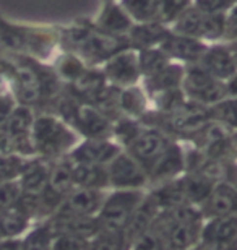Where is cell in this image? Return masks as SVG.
I'll list each match as a JSON object with an SVG mask.
<instances>
[{
  "label": "cell",
  "mask_w": 237,
  "mask_h": 250,
  "mask_svg": "<svg viewBox=\"0 0 237 250\" xmlns=\"http://www.w3.org/2000/svg\"><path fill=\"white\" fill-rule=\"evenodd\" d=\"M182 89L190 101L203 106H215L226 99L224 82L210 75L200 63H190L185 68Z\"/></svg>",
  "instance_id": "cell-5"
},
{
  "label": "cell",
  "mask_w": 237,
  "mask_h": 250,
  "mask_svg": "<svg viewBox=\"0 0 237 250\" xmlns=\"http://www.w3.org/2000/svg\"><path fill=\"white\" fill-rule=\"evenodd\" d=\"M185 166V153L177 143L171 142L169 146L161 153V156L148 167V179L154 182H166L172 181L184 172Z\"/></svg>",
  "instance_id": "cell-14"
},
{
  "label": "cell",
  "mask_w": 237,
  "mask_h": 250,
  "mask_svg": "<svg viewBox=\"0 0 237 250\" xmlns=\"http://www.w3.org/2000/svg\"><path fill=\"white\" fill-rule=\"evenodd\" d=\"M75 187L73 174H72V161H60L55 166L50 167L49 174V184L47 188L52 190L54 193L65 197L70 190Z\"/></svg>",
  "instance_id": "cell-24"
},
{
  "label": "cell",
  "mask_w": 237,
  "mask_h": 250,
  "mask_svg": "<svg viewBox=\"0 0 237 250\" xmlns=\"http://www.w3.org/2000/svg\"><path fill=\"white\" fill-rule=\"evenodd\" d=\"M98 24L101 31L115 34V36H125L133 26V21L130 15L120 7V3H108L103 13L99 15Z\"/></svg>",
  "instance_id": "cell-18"
},
{
  "label": "cell",
  "mask_w": 237,
  "mask_h": 250,
  "mask_svg": "<svg viewBox=\"0 0 237 250\" xmlns=\"http://www.w3.org/2000/svg\"><path fill=\"white\" fill-rule=\"evenodd\" d=\"M194 0H161V23H172L179 13L189 8Z\"/></svg>",
  "instance_id": "cell-31"
},
{
  "label": "cell",
  "mask_w": 237,
  "mask_h": 250,
  "mask_svg": "<svg viewBox=\"0 0 237 250\" xmlns=\"http://www.w3.org/2000/svg\"><path fill=\"white\" fill-rule=\"evenodd\" d=\"M104 77L108 78L114 86L127 88L137 84L138 78L142 77L138 62V51L127 47L117 52L115 56L109 57L104 63L103 70Z\"/></svg>",
  "instance_id": "cell-8"
},
{
  "label": "cell",
  "mask_w": 237,
  "mask_h": 250,
  "mask_svg": "<svg viewBox=\"0 0 237 250\" xmlns=\"http://www.w3.org/2000/svg\"><path fill=\"white\" fill-rule=\"evenodd\" d=\"M198 63L210 75H213L215 78L221 80V82H226V80L233 77L237 72L234 57L231 54L229 46H218L216 44V46L206 47V51L201 56Z\"/></svg>",
  "instance_id": "cell-15"
},
{
  "label": "cell",
  "mask_w": 237,
  "mask_h": 250,
  "mask_svg": "<svg viewBox=\"0 0 237 250\" xmlns=\"http://www.w3.org/2000/svg\"><path fill=\"white\" fill-rule=\"evenodd\" d=\"M169 33L171 31L166 29L164 23L161 21L133 23V26L129 31V38L135 47H158Z\"/></svg>",
  "instance_id": "cell-17"
},
{
  "label": "cell",
  "mask_w": 237,
  "mask_h": 250,
  "mask_svg": "<svg viewBox=\"0 0 237 250\" xmlns=\"http://www.w3.org/2000/svg\"><path fill=\"white\" fill-rule=\"evenodd\" d=\"M104 190L73 187L65 195L57 209V214L75 218H96L101 205L106 198Z\"/></svg>",
  "instance_id": "cell-7"
},
{
  "label": "cell",
  "mask_w": 237,
  "mask_h": 250,
  "mask_svg": "<svg viewBox=\"0 0 237 250\" xmlns=\"http://www.w3.org/2000/svg\"><path fill=\"white\" fill-rule=\"evenodd\" d=\"M83 73H85V65L78 57L70 56V54L60 57V61L57 63V73L55 75H60L62 78L75 83Z\"/></svg>",
  "instance_id": "cell-30"
},
{
  "label": "cell",
  "mask_w": 237,
  "mask_h": 250,
  "mask_svg": "<svg viewBox=\"0 0 237 250\" xmlns=\"http://www.w3.org/2000/svg\"><path fill=\"white\" fill-rule=\"evenodd\" d=\"M17 106V99L13 98V94L5 88H0V127L5 122V119L8 117V114L12 112V109Z\"/></svg>",
  "instance_id": "cell-37"
},
{
  "label": "cell",
  "mask_w": 237,
  "mask_h": 250,
  "mask_svg": "<svg viewBox=\"0 0 237 250\" xmlns=\"http://www.w3.org/2000/svg\"><path fill=\"white\" fill-rule=\"evenodd\" d=\"M224 15L226 13H203L198 39H201V41H218V39H223Z\"/></svg>",
  "instance_id": "cell-28"
},
{
  "label": "cell",
  "mask_w": 237,
  "mask_h": 250,
  "mask_svg": "<svg viewBox=\"0 0 237 250\" xmlns=\"http://www.w3.org/2000/svg\"><path fill=\"white\" fill-rule=\"evenodd\" d=\"M24 164L22 159L12 154H0V182L12 181L13 177H17L22 174Z\"/></svg>",
  "instance_id": "cell-32"
},
{
  "label": "cell",
  "mask_w": 237,
  "mask_h": 250,
  "mask_svg": "<svg viewBox=\"0 0 237 250\" xmlns=\"http://www.w3.org/2000/svg\"><path fill=\"white\" fill-rule=\"evenodd\" d=\"M130 250H172L154 223L132 241Z\"/></svg>",
  "instance_id": "cell-27"
},
{
  "label": "cell",
  "mask_w": 237,
  "mask_h": 250,
  "mask_svg": "<svg viewBox=\"0 0 237 250\" xmlns=\"http://www.w3.org/2000/svg\"><path fill=\"white\" fill-rule=\"evenodd\" d=\"M72 46H75L82 52L83 57L91 61H108L109 57L115 56L117 52L130 47V42L125 36H115L104 31L91 33L83 28L70 29L68 34H65Z\"/></svg>",
  "instance_id": "cell-3"
},
{
  "label": "cell",
  "mask_w": 237,
  "mask_h": 250,
  "mask_svg": "<svg viewBox=\"0 0 237 250\" xmlns=\"http://www.w3.org/2000/svg\"><path fill=\"white\" fill-rule=\"evenodd\" d=\"M59 111L67 124L77 127L86 138H109L112 133V122L108 114L89 103L75 104L72 99H67L59 106Z\"/></svg>",
  "instance_id": "cell-4"
},
{
  "label": "cell",
  "mask_w": 237,
  "mask_h": 250,
  "mask_svg": "<svg viewBox=\"0 0 237 250\" xmlns=\"http://www.w3.org/2000/svg\"><path fill=\"white\" fill-rule=\"evenodd\" d=\"M189 250H211V249L206 246V244H203V242L200 241V242H196L194 247H190Z\"/></svg>",
  "instance_id": "cell-41"
},
{
  "label": "cell",
  "mask_w": 237,
  "mask_h": 250,
  "mask_svg": "<svg viewBox=\"0 0 237 250\" xmlns=\"http://www.w3.org/2000/svg\"><path fill=\"white\" fill-rule=\"evenodd\" d=\"M20 197H22V187L20 184L15 182H0V213L13 205L18 203Z\"/></svg>",
  "instance_id": "cell-33"
},
{
  "label": "cell",
  "mask_w": 237,
  "mask_h": 250,
  "mask_svg": "<svg viewBox=\"0 0 237 250\" xmlns=\"http://www.w3.org/2000/svg\"><path fill=\"white\" fill-rule=\"evenodd\" d=\"M159 47L168 54L169 59H175V61L185 62V63H198L201 56L206 51L205 41L194 36H184V34H175L171 31Z\"/></svg>",
  "instance_id": "cell-13"
},
{
  "label": "cell",
  "mask_w": 237,
  "mask_h": 250,
  "mask_svg": "<svg viewBox=\"0 0 237 250\" xmlns=\"http://www.w3.org/2000/svg\"><path fill=\"white\" fill-rule=\"evenodd\" d=\"M31 140L34 151L47 158L60 156L67 151L70 153L77 145V135L68 127V124L50 114L36 116L31 128Z\"/></svg>",
  "instance_id": "cell-1"
},
{
  "label": "cell",
  "mask_w": 237,
  "mask_h": 250,
  "mask_svg": "<svg viewBox=\"0 0 237 250\" xmlns=\"http://www.w3.org/2000/svg\"><path fill=\"white\" fill-rule=\"evenodd\" d=\"M200 211L205 219L237 214V187L231 181H218L200 205Z\"/></svg>",
  "instance_id": "cell-12"
},
{
  "label": "cell",
  "mask_w": 237,
  "mask_h": 250,
  "mask_svg": "<svg viewBox=\"0 0 237 250\" xmlns=\"http://www.w3.org/2000/svg\"><path fill=\"white\" fill-rule=\"evenodd\" d=\"M140 130H142L140 124L137 121H133L132 117L119 119V121L112 125V133L117 137V140L125 148L132 143V140L140 133Z\"/></svg>",
  "instance_id": "cell-29"
},
{
  "label": "cell",
  "mask_w": 237,
  "mask_h": 250,
  "mask_svg": "<svg viewBox=\"0 0 237 250\" xmlns=\"http://www.w3.org/2000/svg\"><path fill=\"white\" fill-rule=\"evenodd\" d=\"M233 184H234V186L237 187V176H236V179H234V181H233Z\"/></svg>",
  "instance_id": "cell-42"
},
{
  "label": "cell",
  "mask_w": 237,
  "mask_h": 250,
  "mask_svg": "<svg viewBox=\"0 0 237 250\" xmlns=\"http://www.w3.org/2000/svg\"><path fill=\"white\" fill-rule=\"evenodd\" d=\"M237 0H194L192 5L203 13H226Z\"/></svg>",
  "instance_id": "cell-35"
},
{
  "label": "cell",
  "mask_w": 237,
  "mask_h": 250,
  "mask_svg": "<svg viewBox=\"0 0 237 250\" xmlns=\"http://www.w3.org/2000/svg\"><path fill=\"white\" fill-rule=\"evenodd\" d=\"M184 73H185V67H182L180 63L169 62L159 72H156L151 77H146L145 91L151 94V96H154V94L168 91V89L180 88L182 86Z\"/></svg>",
  "instance_id": "cell-16"
},
{
  "label": "cell",
  "mask_w": 237,
  "mask_h": 250,
  "mask_svg": "<svg viewBox=\"0 0 237 250\" xmlns=\"http://www.w3.org/2000/svg\"><path fill=\"white\" fill-rule=\"evenodd\" d=\"M143 188L137 190H124L114 188V192L106 195L103 205H101L96 223L98 229H108V231H124L135 209L145 198Z\"/></svg>",
  "instance_id": "cell-2"
},
{
  "label": "cell",
  "mask_w": 237,
  "mask_h": 250,
  "mask_svg": "<svg viewBox=\"0 0 237 250\" xmlns=\"http://www.w3.org/2000/svg\"><path fill=\"white\" fill-rule=\"evenodd\" d=\"M109 187L124 188V190H137L145 188L150 182L148 174L145 167L127 151H120L108 166Z\"/></svg>",
  "instance_id": "cell-6"
},
{
  "label": "cell",
  "mask_w": 237,
  "mask_h": 250,
  "mask_svg": "<svg viewBox=\"0 0 237 250\" xmlns=\"http://www.w3.org/2000/svg\"><path fill=\"white\" fill-rule=\"evenodd\" d=\"M49 174L50 167L43 161H33L24 164L22 174H20L22 176V182H20L22 192L34 195L41 193L49 184Z\"/></svg>",
  "instance_id": "cell-20"
},
{
  "label": "cell",
  "mask_w": 237,
  "mask_h": 250,
  "mask_svg": "<svg viewBox=\"0 0 237 250\" xmlns=\"http://www.w3.org/2000/svg\"><path fill=\"white\" fill-rule=\"evenodd\" d=\"M138 62H140V72L146 77H151L156 72H159L161 68L166 67L171 59L168 57L163 49L158 47H145L138 51Z\"/></svg>",
  "instance_id": "cell-26"
},
{
  "label": "cell",
  "mask_w": 237,
  "mask_h": 250,
  "mask_svg": "<svg viewBox=\"0 0 237 250\" xmlns=\"http://www.w3.org/2000/svg\"><path fill=\"white\" fill-rule=\"evenodd\" d=\"M224 86H226V98L237 99V72L233 75V77H229L226 80Z\"/></svg>",
  "instance_id": "cell-38"
},
{
  "label": "cell",
  "mask_w": 237,
  "mask_h": 250,
  "mask_svg": "<svg viewBox=\"0 0 237 250\" xmlns=\"http://www.w3.org/2000/svg\"><path fill=\"white\" fill-rule=\"evenodd\" d=\"M70 161H72V159H70ZM72 174H73L75 187L99 188V190H106L109 187V179H108L106 166L83 164V163L72 161Z\"/></svg>",
  "instance_id": "cell-19"
},
{
  "label": "cell",
  "mask_w": 237,
  "mask_h": 250,
  "mask_svg": "<svg viewBox=\"0 0 237 250\" xmlns=\"http://www.w3.org/2000/svg\"><path fill=\"white\" fill-rule=\"evenodd\" d=\"M0 250H22V247L17 242H5L0 246Z\"/></svg>",
  "instance_id": "cell-39"
},
{
  "label": "cell",
  "mask_w": 237,
  "mask_h": 250,
  "mask_svg": "<svg viewBox=\"0 0 237 250\" xmlns=\"http://www.w3.org/2000/svg\"><path fill=\"white\" fill-rule=\"evenodd\" d=\"M229 49H231V54H233V57H234L236 67H237V39H236V41H231Z\"/></svg>",
  "instance_id": "cell-40"
},
{
  "label": "cell",
  "mask_w": 237,
  "mask_h": 250,
  "mask_svg": "<svg viewBox=\"0 0 237 250\" xmlns=\"http://www.w3.org/2000/svg\"><path fill=\"white\" fill-rule=\"evenodd\" d=\"M226 41H236L237 39V2L224 15V36Z\"/></svg>",
  "instance_id": "cell-36"
},
{
  "label": "cell",
  "mask_w": 237,
  "mask_h": 250,
  "mask_svg": "<svg viewBox=\"0 0 237 250\" xmlns=\"http://www.w3.org/2000/svg\"><path fill=\"white\" fill-rule=\"evenodd\" d=\"M52 250H88V239L60 234L52 244Z\"/></svg>",
  "instance_id": "cell-34"
},
{
  "label": "cell",
  "mask_w": 237,
  "mask_h": 250,
  "mask_svg": "<svg viewBox=\"0 0 237 250\" xmlns=\"http://www.w3.org/2000/svg\"><path fill=\"white\" fill-rule=\"evenodd\" d=\"M117 107L119 111L127 114L129 117H140L146 114L148 107V98L142 88L138 86H127L120 88L117 96Z\"/></svg>",
  "instance_id": "cell-21"
},
{
  "label": "cell",
  "mask_w": 237,
  "mask_h": 250,
  "mask_svg": "<svg viewBox=\"0 0 237 250\" xmlns=\"http://www.w3.org/2000/svg\"><path fill=\"white\" fill-rule=\"evenodd\" d=\"M200 241L211 250H237V214L206 218Z\"/></svg>",
  "instance_id": "cell-9"
},
{
  "label": "cell",
  "mask_w": 237,
  "mask_h": 250,
  "mask_svg": "<svg viewBox=\"0 0 237 250\" xmlns=\"http://www.w3.org/2000/svg\"><path fill=\"white\" fill-rule=\"evenodd\" d=\"M130 241L122 231L98 229L88 239V250H130Z\"/></svg>",
  "instance_id": "cell-23"
},
{
  "label": "cell",
  "mask_w": 237,
  "mask_h": 250,
  "mask_svg": "<svg viewBox=\"0 0 237 250\" xmlns=\"http://www.w3.org/2000/svg\"><path fill=\"white\" fill-rule=\"evenodd\" d=\"M120 151L122 149L119 145L110 142L109 138H86L80 145H75L68 158L73 163L108 166Z\"/></svg>",
  "instance_id": "cell-11"
},
{
  "label": "cell",
  "mask_w": 237,
  "mask_h": 250,
  "mask_svg": "<svg viewBox=\"0 0 237 250\" xmlns=\"http://www.w3.org/2000/svg\"><path fill=\"white\" fill-rule=\"evenodd\" d=\"M26 224L28 213L18 203L0 213V232L3 236H17L26 228Z\"/></svg>",
  "instance_id": "cell-25"
},
{
  "label": "cell",
  "mask_w": 237,
  "mask_h": 250,
  "mask_svg": "<svg viewBox=\"0 0 237 250\" xmlns=\"http://www.w3.org/2000/svg\"><path fill=\"white\" fill-rule=\"evenodd\" d=\"M169 137L161 130L142 128L137 137L132 140V143L127 146V153L132 154L142 164L145 171H148V167L161 156V153L169 146Z\"/></svg>",
  "instance_id": "cell-10"
},
{
  "label": "cell",
  "mask_w": 237,
  "mask_h": 250,
  "mask_svg": "<svg viewBox=\"0 0 237 250\" xmlns=\"http://www.w3.org/2000/svg\"><path fill=\"white\" fill-rule=\"evenodd\" d=\"M119 3L135 23L159 21L161 0H120Z\"/></svg>",
  "instance_id": "cell-22"
}]
</instances>
